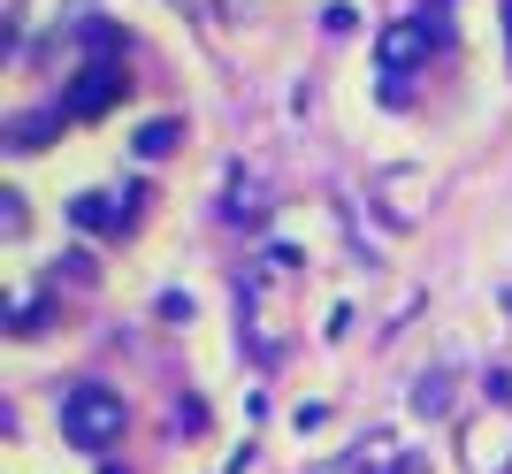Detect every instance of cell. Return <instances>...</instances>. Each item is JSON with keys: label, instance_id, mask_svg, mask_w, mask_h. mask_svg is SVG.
Returning <instances> with one entry per match:
<instances>
[{"label": "cell", "instance_id": "obj_4", "mask_svg": "<svg viewBox=\"0 0 512 474\" xmlns=\"http://www.w3.org/2000/svg\"><path fill=\"white\" fill-rule=\"evenodd\" d=\"M115 100H123V62H92V69H77V85H69V115H77V123L107 115Z\"/></svg>", "mask_w": 512, "mask_h": 474}, {"label": "cell", "instance_id": "obj_8", "mask_svg": "<svg viewBox=\"0 0 512 474\" xmlns=\"http://www.w3.org/2000/svg\"><path fill=\"white\" fill-rule=\"evenodd\" d=\"M169 146H176V123H146L138 130V153H146V161H161Z\"/></svg>", "mask_w": 512, "mask_h": 474}, {"label": "cell", "instance_id": "obj_7", "mask_svg": "<svg viewBox=\"0 0 512 474\" xmlns=\"http://www.w3.org/2000/svg\"><path fill=\"white\" fill-rule=\"evenodd\" d=\"M383 199H390V215H398V222H413V199H421V184L398 169V176H383Z\"/></svg>", "mask_w": 512, "mask_h": 474}, {"label": "cell", "instance_id": "obj_1", "mask_svg": "<svg viewBox=\"0 0 512 474\" xmlns=\"http://www.w3.org/2000/svg\"><path fill=\"white\" fill-rule=\"evenodd\" d=\"M54 421H62V436L77 444V452H107V444L130 429V406L107 383H69L62 406H54Z\"/></svg>", "mask_w": 512, "mask_h": 474}, {"label": "cell", "instance_id": "obj_10", "mask_svg": "<svg viewBox=\"0 0 512 474\" xmlns=\"http://www.w3.org/2000/svg\"><path fill=\"white\" fill-rule=\"evenodd\" d=\"M505 54H512V0H505Z\"/></svg>", "mask_w": 512, "mask_h": 474}, {"label": "cell", "instance_id": "obj_2", "mask_svg": "<svg viewBox=\"0 0 512 474\" xmlns=\"http://www.w3.org/2000/svg\"><path fill=\"white\" fill-rule=\"evenodd\" d=\"M428 46H444V16H406V23H390V31H383L375 62H383V92H390V100H398V77L428 62Z\"/></svg>", "mask_w": 512, "mask_h": 474}, {"label": "cell", "instance_id": "obj_5", "mask_svg": "<svg viewBox=\"0 0 512 474\" xmlns=\"http://www.w3.org/2000/svg\"><path fill=\"white\" fill-rule=\"evenodd\" d=\"M130 207H138V192H85V199H69V222L92 230V237H123Z\"/></svg>", "mask_w": 512, "mask_h": 474}, {"label": "cell", "instance_id": "obj_6", "mask_svg": "<svg viewBox=\"0 0 512 474\" xmlns=\"http://www.w3.org/2000/svg\"><path fill=\"white\" fill-rule=\"evenodd\" d=\"M230 215H268V184L260 176H245V169L230 176Z\"/></svg>", "mask_w": 512, "mask_h": 474}, {"label": "cell", "instance_id": "obj_9", "mask_svg": "<svg viewBox=\"0 0 512 474\" xmlns=\"http://www.w3.org/2000/svg\"><path fill=\"white\" fill-rule=\"evenodd\" d=\"M444 375H421V383H413V406H421V413H444Z\"/></svg>", "mask_w": 512, "mask_h": 474}, {"label": "cell", "instance_id": "obj_3", "mask_svg": "<svg viewBox=\"0 0 512 474\" xmlns=\"http://www.w3.org/2000/svg\"><path fill=\"white\" fill-rule=\"evenodd\" d=\"M459 452L474 474H512V413H474L459 429Z\"/></svg>", "mask_w": 512, "mask_h": 474}]
</instances>
